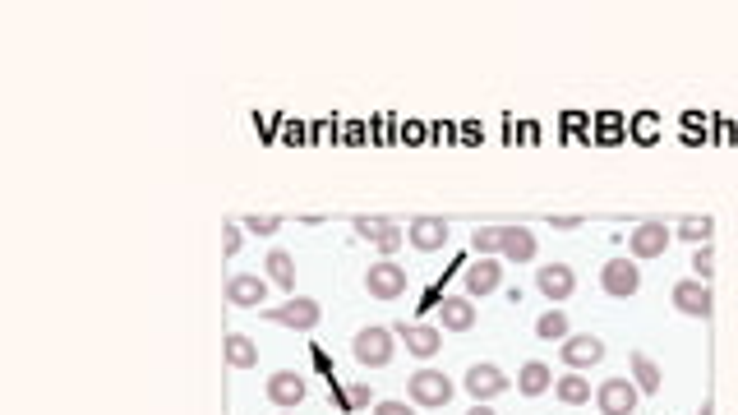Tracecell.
<instances>
[{
    "mask_svg": "<svg viewBox=\"0 0 738 415\" xmlns=\"http://www.w3.org/2000/svg\"><path fill=\"white\" fill-rule=\"evenodd\" d=\"M559 356H563V365L568 369H591V365H600L605 360V342L600 337H591V332H577V337H568V342L559 346Z\"/></svg>",
    "mask_w": 738,
    "mask_h": 415,
    "instance_id": "cell-13",
    "label": "cell"
},
{
    "mask_svg": "<svg viewBox=\"0 0 738 415\" xmlns=\"http://www.w3.org/2000/svg\"><path fill=\"white\" fill-rule=\"evenodd\" d=\"M702 415H715V402H711V397H706V402H702Z\"/></svg>",
    "mask_w": 738,
    "mask_h": 415,
    "instance_id": "cell-35",
    "label": "cell"
},
{
    "mask_svg": "<svg viewBox=\"0 0 738 415\" xmlns=\"http://www.w3.org/2000/svg\"><path fill=\"white\" fill-rule=\"evenodd\" d=\"M443 328L448 332H471L476 328V305L466 296H443Z\"/></svg>",
    "mask_w": 738,
    "mask_h": 415,
    "instance_id": "cell-20",
    "label": "cell"
},
{
    "mask_svg": "<svg viewBox=\"0 0 738 415\" xmlns=\"http://www.w3.org/2000/svg\"><path fill=\"white\" fill-rule=\"evenodd\" d=\"M356 236L360 240H369L374 249H383V254H393V249H402V240H406V231L397 222H388V217H356Z\"/></svg>",
    "mask_w": 738,
    "mask_h": 415,
    "instance_id": "cell-12",
    "label": "cell"
},
{
    "mask_svg": "<svg viewBox=\"0 0 738 415\" xmlns=\"http://www.w3.org/2000/svg\"><path fill=\"white\" fill-rule=\"evenodd\" d=\"M462 282H466V296H480V300L494 296V291L503 286V263L499 259H476L471 268H466Z\"/></svg>",
    "mask_w": 738,
    "mask_h": 415,
    "instance_id": "cell-16",
    "label": "cell"
},
{
    "mask_svg": "<svg viewBox=\"0 0 738 415\" xmlns=\"http://www.w3.org/2000/svg\"><path fill=\"white\" fill-rule=\"evenodd\" d=\"M596 406H600V415H632L637 411V383L632 379H605L596 388Z\"/></svg>",
    "mask_w": 738,
    "mask_h": 415,
    "instance_id": "cell-10",
    "label": "cell"
},
{
    "mask_svg": "<svg viewBox=\"0 0 738 415\" xmlns=\"http://www.w3.org/2000/svg\"><path fill=\"white\" fill-rule=\"evenodd\" d=\"M227 365L231 369H254L259 365V346H254L245 332H231L227 337Z\"/></svg>",
    "mask_w": 738,
    "mask_h": 415,
    "instance_id": "cell-23",
    "label": "cell"
},
{
    "mask_svg": "<svg viewBox=\"0 0 738 415\" xmlns=\"http://www.w3.org/2000/svg\"><path fill=\"white\" fill-rule=\"evenodd\" d=\"M240 226H245V231H259V236H273V231H282V217L277 213H250Z\"/></svg>",
    "mask_w": 738,
    "mask_h": 415,
    "instance_id": "cell-29",
    "label": "cell"
},
{
    "mask_svg": "<svg viewBox=\"0 0 738 415\" xmlns=\"http://www.w3.org/2000/svg\"><path fill=\"white\" fill-rule=\"evenodd\" d=\"M365 291L374 300H383V305H393V300H402L406 296V268H397L393 259H383V263H374L365 273Z\"/></svg>",
    "mask_w": 738,
    "mask_h": 415,
    "instance_id": "cell-6",
    "label": "cell"
},
{
    "mask_svg": "<svg viewBox=\"0 0 738 415\" xmlns=\"http://www.w3.org/2000/svg\"><path fill=\"white\" fill-rule=\"evenodd\" d=\"M632 383H637V392H660V365H655L646 351H632Z\"/></svg>",
    "mask_w": 738,
    "mask_h": 415,
    "instance_id": "cell-24",
    "label": "cell"
},
{
    "mask_svg": "<svg viewBox=\"0 0 738 415\" xmlns=\"http://www.w3.org/2000/svg\"><path fill=\"white\" fill-rule=\"evenodd\" d=\"M600 286H605V296L614 300H628L642 291V268H637V259H609L605 268H600Z\"/></svg>",
    "mask_w": 738,
    "mask_h": 415,
    "instance_id": "cell-5",
    "label": "cell"
},
{
    "mask_svg": "<svg viewBox=\"0 0 738 415\" xmlns=\"http://www.w3.org/2000/svg\"><path fill=\"white\" fill-rule=\"evenodd\" d=\"M406 240H411L420 254H434V249L448 245V222H443V217H411V222H406Z\"/></svg>",
    "mask_w": 738,
    "mask_h": 415,
    "instance_id": "cell-14",
    "label": "cell"
},
{
    "mask_svg": "<svg viewBox=\"0 0 738 415\" xmlns=\"http://www.w3.org/2000/svg\"><path fill=\"white\" fill-rule=\"evenodd\" d=\"M554 397H559L563 406H586L591 402V379H582L577 369H568L563 379H554Z\"/></svg>",
    "mask_w": 738,
    "mask_h": 415,
    "instance_id": "cell-21",
    "label": "cell"
},
{
    "mask_svg": "<svg viewBox=\"0 0 738 415\" xmlns=\"http://www.w3.org/2000/svg\"><path fill=\"white\" fill-rule=\"evenodd\" d=\"M674 309L688 314V319H711L715 314V296H711V282H697V277H683L674 291H669Z\"/></svg>",
    "mask_w": 738,
    "mask_h": 415,
    "instance_id": "cell-4",
    "label": "cell"
},
{
    "mask_svg": "<svg viewBox=\"0 0 738 415\" xmlns=\"http://www.w3.org/2000/svg\"><path fill=\"white\" fill-rule=\"evenodd\" d=\"M536 337H540V342H568V337H572V332H568V314H563V309L540 314V319H536Z\"/></svg>",
    "mask_w": 738,
    "mask_h": 415,
    "instance_id": "cell-25",
    "label": "cell"
},
{
    "mask_svg": "<svg viewBox=\"0 0 738 415\" xmlns=\"http://www.w3.org/2000/svg\"><path fill=\"white\" fill-rule=\"evenodd\" d=\"M503 263H531L536 259V231L526 226H503Z\"/></svg>",
    "mask_w": 738,
    "mask_h": 415,
    "instance_id": "cell-18",
    "label": "cell"
},
{
    "mask_svg": "<svg viewBox=\"0 0 738 415\" xmlns=\"http://www.w3.org/2000/svg\"><path fill=\"white\" fill-rule=\"evenodd\" d=\"M402 342H406V351L416 360H434L443 351V332L439 328H429V323H402Z\"/></svg>",
    "mask_w": 738,
    "mask_h": 415,
    "instance_id": "cell-17",
    "label": "cell"
},
{
    "mask_svg": "<svg viewBox=\"0 0 738 415\" xmlns=\"http://www.w3.org/2000/svg\"><path fill=\"white\" fill-rule=\"evenodd\" d=\"M342 402L351 406V411H360V406H369V388H365V383H351V388L342 392Z\"/></svg>",
    "mask_w": 738,
    "mask_h": 415,
    "instance_id": "cell-31",
    "label": "cell"
},
{
    "mask_svg": "<svg viewBox=\"0 0 738 415\" xmlns=\"http://www.w3.org/2000/svg\"><path fill=\"white\" fill-rule=\"evenodd\" d=\"M466 392L476 397V402H489V397H503V392L512 388V379L503 374L499 365H489V360H480V365H471L466 369Z\"/></svg>",
    "mask_w": 738,
    "mask_h": 415,
    "instance_id": "cell-8",
    "label": "cell"
},
{
    "mask_svg": "<svg viewBox=\"0 0 738 415\" xmlns=\"http://www.w3.org/2000/svg\"><path fill=\"white\" fill-rule=\"evenodd\" d=\"M554 388V369L545 365V360H526L522 369H517V392L522 397H540V392Z\"/></svg>",
    "mask_w": 738,
    "mask_h": 415,
    "instance_id": "cell-19",
    "label": "cell"
},
{
    "mask_svg": "<svg viewBox=\"0 0 738 415\" xmlns=\"http://www.w3.org/2000/svg\"><path fill=\"white\" fill-rule=\"evenodd\" d=\"M466 415H494V411H489L485 402H476V406H471V411H466Z\"/></svg>",
    "mask_w": 738,
    "mask_h": 415,
    "instance_id": "cell-34",
    "label": "cell"
},
{
    "mask_svg": "<svg viewBox=\"0 0 738 415\" xmlns=\"http://www.w3.org/2000/svg\"><path fill=\"white\" fill-rule=\"evenodd\" d=\"M259 314H263L268 323H277V328H296V332L319 328V319H323L319 300H310V296H291L286 305H263Z\"/></svg>",
    "mask_w": 738,
    "mask_h": 415,
    "instance_id": "cell-2",
    "label": "cell"
},
{
    "mask_svg": "<svg viewBox=\"0 0 738 415\" xmlns=\"http://www.w3.org/2000/svg\"><path fill=\"white\" fill-rule=\"evenodd\" d=\"M549 226H554V231H577L582 217H577V213H572V217H549Z\"/></svg>",
    "mask_w": 738,
    "mask_h": 415,
    "instance_id": "cell-33",
    "label": "cell"
},
{
    "mask_svg": "<svg viewBox=\"0 0 738 415\" xmlns=\"http://www.w3.org/2000/svg\"><path fill=\"white\" fill-rule=\"evenodd\" d=\"M471 249H476V259H499L503 254V226H480V231H471Z\"/></svg>",
    "mask_w": 738,
    "mask_h": 415,
    "instance_id": "cell-26",
    "label": "cell"
},
{
    "mask_svg": "<svg viewBox=\"0 0 738 415\" xmlns=\"http://www.w3.org/2000/svg\"><path fill=\"white\" fill-rule=\"evenodd\" d=\"M711 231H715L711 217H683V222L674 226V236L692 240V245H711Z\"/></svg>",
    "mask_w": 738,
    "mask_h": 415,
    "instance_id": "cell-27",
    "label": "cell"
},
{
    "mask_svg": "<svg viewBox=\"0 0 738 415\" xmlns=\"http://www.w3.org/2000/svg\"><path fill=\"white\" fill-rule=\"evenodd\" d=\"M305 379L300 374H291V369H277L273 379H268V402L277 406V411H296L300 402H305Z\"/></svg>",
    "mask_w": 738,
    "mask_h": 415,
    "instance_id": "cell-15",
    "label": "cell"
},
{
    "mask_svg": "<svg viewBox=\"0 0 738 415\" xmlns=\"http://www.w3.org/2000/svg\"><path fill=\"white\" fill-rule=\"evenodd\" d=\"M263 268H268V282L282 286V291H291V296H296V259H291L286 249H273V254L263 259Z\"/></svg>",
    "mask_w": 738,
    "mask_h": 415,
    "instance_id": "cell-22",
    "label": "cell"
},
{
    "mask_svg": "<svg viewBox=\"0 0 738 415\" xmlns=\"http://www.w3.org/2000/svg\"><path fill=\"white\" fill-rule=\"evenodd\" d=\"M536 286L549 305H563L577 291V273H572L568 263H545V268H536Z\"/></svg>",
    "mask_w": 738,
    "mask_h": 415,
    "instance_id": "cell-9",
    "label": "cell"
},
{
    "mask_svg": "<svg viewBox=\"0 0 738 415\" xmlns=\"http://www.w3.org/2000/svg\"><path fill=\"white\" fill-rule=\"evenodd\" d=\"M351 356L360 360L365 369H383V365H393V356H397V342H393V332L388 328H360L356 332V342H351Z\"/></svg>",
    "mask_w": 738,
    "mask_h": 415,
    "instance_id": "cell-3",
    "label": "cell"
},
{
    "mask_svg": "<svg viewBox=\"0 0 738 415\" xmlns=\"http://www.w3.org/2000/svg\"><path fill=\"white\" fill-rule=\"evenodd\" d=\"M669 240H674V231L665 222H642L628 236V259H665Z\"/></svg>",
    "mask_w": 738,
    "mask_h": 415,
    "instance_id": "cell-7",
    "label": "cell"
},
{
    "mask_svg": "<svg viewBox=\"0 0 738 415\" xmlns=\"http://www.w3.org/2000/svg\"><path fill=\"white\" fill-rule=\"evenodd\" d=\"M692 273H697V282H711L715 277V249L711 245H697V254H692Z\"/></svg>",
    "mask_w": 738,
    "mask_h": 415,
    "instance_id": "cell-28",
    "label": "cell"
},
{
    "mask_svg": "<svg viewBox=\"0 0 738 415\" xmlns=\"http://www.w3.org/2000/svg\"><path fill=\"white\" fill-rule=\"evenodd\" d=\"M374 415H416V406H411V402H379V406H374Z\"/></svg>",
    "mask_w": 738,
    "mask_h": 415,
    "instance_id": "cell-32",
    "label": "cell"
},
{
    "mask_svg": "<svg viewBox=\"0 0 738 415\" xmlns=\"http://www.w3.org/2000/svg\"><path fill=\"white\" fill-rule=\"evenodd\" d=\"M263 300H268V277H259V273H231L227 277V305L263 309Z\"/></svg>",
    "mask_w": 738,
    "mask_h": 415,
    "instance_id": "cell-11",
    "label": "cell"
},
{
    "mask_svg": "<svg viewBox=\"0 0 738 415\" xmlns=\"http://www.w3.org/2000/svg\"><path fill=\"white\" fill-rule=\"evenodd\" d=\"M406 397H411V406L439 411V406L453 402V379L439 374V369H416V374L406 379Z\"/></svg>",
    "mask_w": 738,
    "mask_h": 415,
    "instance_id": "cell-1",
    "label": "cell"
},
{
    "mask_svg": "<svg viewBox=\"0 0 738 415\" xmlns=\"http://www.w3.org/2000/svg\"><path fill=\"white\" fill-rule=\"evenodd\" d=\"M240 231H245L240 222H227V226H222V254H227V259H231V254H240V240H245Z\"/></svg>",
    "mask_w": 738,
    "mask_h": 415,
    "instance_id": "cell-30",
    "label": "cell"
}]
</instances>
